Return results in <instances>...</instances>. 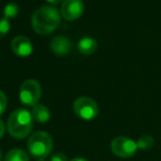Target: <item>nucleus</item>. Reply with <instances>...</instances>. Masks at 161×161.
Returning a JSON list of instances; mask_svg holds the SVG:
<instances>
[{"label": "nucleus", "instance_id": "18", "mask_svg": "<svg viewBox=\"0 0 161 161\" xmlns=\"http://www.w3.org/2000/svg\"><path fill=\"white\" fill-rule=\"evenodd\" d=\"M5 132H6V125H5V123L0 119V139L5 136Z\"/></svg>", "mask_w": 161, "mask_h": 161}, {"label": "nucleus", "instance_id": "7", "mask_svg": "<svg viewBox=\"0 0 161 161\" xmlns=\"http://www.w3.org/2000/svg\"><path fill=\"white\" fill-rule=\"evenodd\" d=\"M84 12V3L82 0H64L61 6V16L69 21L77 20Z\"/></svg>", "mask_w": 161, "mask_h": 161}, {"label": "nucleus", "instance_id": "15", "mask_svg": "<svg viewBox=\"0 0 161 161\" xmlns=\"http://www.w3.org/2000/svg\"><path fill=\"white\" fill-rule=\"evenodd\" d=\"M10 30L9 20L5 18H0V39L5 38Z\"/></svg>", "mask_w": 161, "mask_h": 161}, {"label": "nucleus", "instance_id": "9", "mask_svg": "<svg viewBox=\"0 0 161 161\" xmlns=\"http://www.w3.org/2000/svg\"><path fill=\"white\" fill-rule=\"evenodd\" d=\"M11 49L14 54L18 56L25 58V56H29L33 52V45H32L31 41L25 36H14L11 41Z\"/></svg>", "mask_w": 161, "mask_h": 161}, {"label": "nucleus", "instance_id": "2", "mask_svg": "<svg viewBox=\"0 0 161 161\" xmlns=\"http://www.w3.org/2000/svg\"><path fill=\"white\" fill-rule=\"evenodd\" d=\"M33 117L27 109H17L10 114L8 118V131L14 138L23 139L31 132L33 127Z\"/></svg>", "mask_w": 161, "mask_h": 161}, {"label": "nucleus", "instance_id": "16", "mask_svg": "<svg viewBox=\"0 0 161 161\" xmlns=\"http://www.w3.org/2000/svg\"><path fill=\"white\" fill-rule=\"evenodd\" d=\"M8 105V99L7 96L5 95V93L0 91V115H3L5 113L6 108Z\"/></svg>", "mask_w": 161, "mask_h": 161}, {"label": "nucleus", "instance_id": "8", "mask_svg": "<svg viewBox=\"0 0 161 161\" xmlns=\"http://www.w3.org/2000/svg\"><path fill=\"white\" fill-rule=\"evenodd\" d=\"M50 49L58 56H66L73 50V42L64 36H56L50 43Z\"/></svg>", "mask_w": 161, "mask_h": 161}, {"label": "nucleus", "instance_id": "6", "mask_svg": "<svg viewBox=\"0 0 161 161\" xmlns=\"http://www.w3.org/2000/svg\"><path fill=\"white\" fill-rule=\"evenodd\" d=\"M110 149L115 156L119 158H130L135 156L137 149V142L125 136L116 137L110 142Z\"/></svg>", "mask_w": 161, "mask_h": 161}, {"label": "nucleus", "instance_id": "22", "mask_svg": "<svg viewBox=\"0 0 161 161\" xmlns=\"http://www.w3.org/2000/svg\"><path fill=\"white\" fill-rule=\"evenodd\" d=\"M38 161H45V159H39Z\"/></svg>", "mask_w": 161, "mask_h": 161}, {"label": "nucleus", "instance_id": "5", "mask_svg": "<svg viewBox=\"0 0 161 161\" xmlns=\"http://www.w3.org/2000/svg\"><path fill=\"white\" fill-rule=\"evenodd\" d=\"M73 109L76 116L84 120H92L98 115V105L91 97L82 96L75 99L73 104Z\"/></svg>", "mask_w": 161, "mask_h": 161}, {"label": "nucleus", "instance_id": "11", "mask_svg": "<svg viewBox=\"0 0 161 161\" xmlns=\"http://www.w3.org/2000/svg\"><path fill=\"white\" fill-rule=\"evenodd\" d=\"M77 49L84 55H91L97 50V41L91 36H84L78 41Z\"/></svg>", "mask_w": 161, "mask_h": 161}, {"label": "nucleus", "instance_id": "3", "mask_svg": "<svg viewBox=\"0 0 161 161\" xmlns=\"http://www.w3.org/2000/svg\"><path fill=\"white\" fill-rule=\"evenodd\" d=\"M53 148L52 137L47 132L39 130L32 134L28 140L29 152L38 159H44L51 153Z\"/></svg>", "mask_w": 161, "mask_h": 161}, {"label": "nucleus", "instance_id": "14", "mask_svg": "<svg viewBox=\"0 0 161 161\" xmlns=\"http://www.w3.org/2000/svg\"><path fill=\"white\" fill-rule=\"evenodd\" d=\"M19 14V6L14 3H10L5 6L3 8V18L9 20V19H14L18 16Z\"/></svg>", "mask_w": 161, "mask_h": 161}, {"label": "nucleus", "instance_id": "21", "mask_svg": "<svg viewBox=\"0 0 161 161\" xmlns=\"http://www.w3.org/2000/svg\"><path fill=\"white\" fill-rule=\"evenodd\" d=\"M1 159H3V154H1V150H0V161H1Z\"/></svg>", "mask_w": 161, "mask_h": 161}, {"label": "nucleus", "instance_id": "17", "mask_svg": "<svg viewBox=\"0 0 161 161\" xmlns=\"http://www.w3.org/2000/svg\"><path fill=\"white\" fill-rule=\"evenodd\" d=\"M50 161H69L64 153H61V152H58V153L52 154Z\"/></svg>", "mask_w": 161, "mask_h": 161}, {"label": "nucleus", "instance_id": "13", "mask_svg": "<svg viewBox=\"0 0 161 161\" xmlns=\"http://www.w3.org/2000/svg\"><path fill=\"white\" fill-rule=\"evenodd\" d=\"M136 142H137L138 149L149 150L154 146V139L152 138L151 136H149V135H143V136H141Z\"/></svg>", "mask_w": 161, "mask_h": 161}, {"label": "nucleus", "instance_id": "10", "mask_svg": "<svg viewBox=\"0 0 161 161\" xmlns=\"http://www.w3.org/2000/svg\"><path fill=\"white\" fill-rule=\"evenodd\" d=\"M32 117L36 121L40 124H45L51 118V112L50 109L43 104H36L32 107Z\"/></svg>", "mask_w": 161, "mask_h": 161}, {"label": "nucleus", "instance_id": "12", "mask_svg": "<svg viewBox=\"0 0 161 161\" xmlns=\"http://www.w3.org/2000/svg\"><path fill=\"white\" fill-rule=\"evenodd\" d=\"M3 161H30L29 156L22 149H12L6 154Z\"/></svg>", "mask_w": 161, "mask_h": 161}, {"label": "nucleus", "instance_id": "4", "mask_svg": "<svg viewBox=\"0 0 161 161\" xmlns=\"http://www.w3.org/2000/svg\"><path fill=\"white\" fill-rule=\"evenodd\" d=\"M42 88L38 80H27L22 83L19 91V97L23 105L32 106L38 104L40 101Z\"/></svg>", "mask_w": 161, "mask_h": 161}, {"label": "nucleus", "instance_id": "20", "mask_svg": "<svg viewBox=\"0 0 161 161\" xmlns=\"http://www.w3.org/2000/svg\"><path fill=\"white\" fill-rule=\"evenodd\" d=\"M69 161H88V160H86V159H84V158H74Z\"/></svg>", "mask_w": 161, "mask_h": 161}, {"label": "nucleus", "instance_id": "19", "mask_svg": "<svg viewBox=\"0 0 161 161\" xmlns=\"http://www.w3.org/2000/svg\"><path fill=\"white\" fill-rule=\"evenodd\" d=\"M47 1L50 3H53V5H56V3H60L62 0H47Z\"/></svg>", "mask_w": 161, "mask_h": 161}, {"label": "nucleus", "instance_id": "1", "mask_svg": "<svg viewBox=\"0 0 161 161\" xmlns=\"http://www.w3.org/2000/svg\"><path fill=\"white\" fill-rule=\"evenodd\" d=\"M61 22V12L51 6H43L34 11L31 18L32 29L40 36L54 32Z\"/></svg>", "mask_w": 161, "mask_h": 161}]
</instances>
